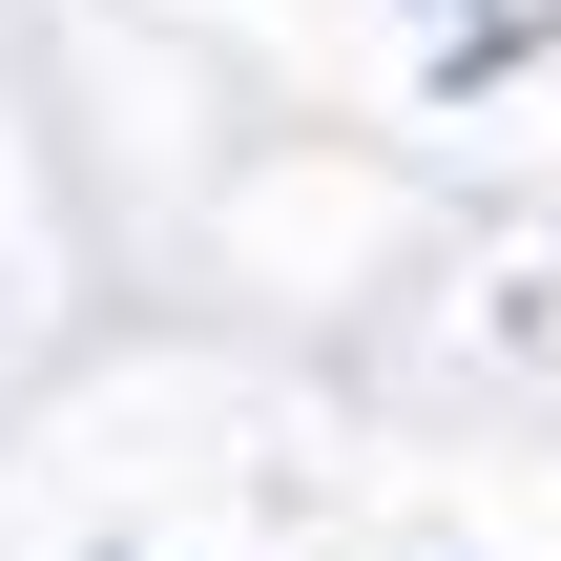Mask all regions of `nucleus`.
Masks as SVG:
<instances>
[{"label": "nucleus", "instance_id": "f257e3e1", "mask_svg": "<svg viewBox=\"0 0 561 561\" xmlns=\"http://www.w3.org/2000/svg\"><path fill=\"white\" fill-rule=\"evenodd\" d=\"M520 42H561V0H437V62H520Z\"/></svg>", "mask_w": 561, "mask_h": 561}]
</instances>
